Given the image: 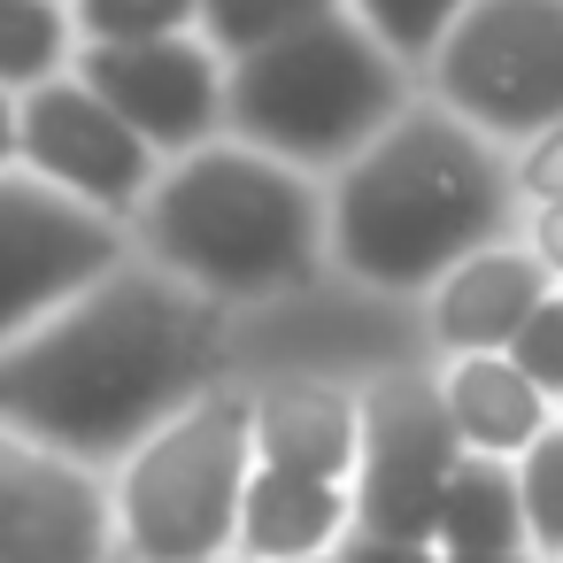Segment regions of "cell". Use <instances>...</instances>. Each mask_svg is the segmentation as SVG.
Wrapping results in <instances>:
<instances>
[{"label":"cell","instance_id":"1","mask_svg":"<svg viewBox=\"0 0 563 563\" xmlns=\"http://www.w3.org/2000/svg\"><path fill=\"white\" fill-rule=\"evenodd\" d=\"M224 347V309L163 263H117L40 332L0 347V417L16 432L101 463L140 455L201 401Z\"/></svg>","mask_w":563,"mask_h":563},{"label":"cell","instance_id":"24","mask_svg":"<svg viewBox=\"0 0 563 563\" xmlns=\"http://www.w3.org/2000/svg\"><path fill=\"white\" fill-rule=\"evenodd\" d=\"M340 563H448V555L440 548H417V540H371V532H355L340 548Z\"/></svg>","mask_w":563,"mask_h":563},{"label":"cell","instance_id":"22","mask_svg":"<svg viewBox=\"0 0 563 563\" xmlns=\"http://www.w3.org/2000/svg\"><path fill=\"white\" fill-rule=\"evenodd\" d=\"M509 363L548 394V401H563V286L532 309V324L517 332V347H509Z\"/></svg>","mask_w":563,"mask_h":563},{"label":"cell","instance_id":"18","mask_svg":"<svg viewBox=\"0 0 563 563\" xmlns=\"http://www.w3.org/2000/svg\"><path fill=\"white\" fill-rule=\"evenodd\" d=\"M63 47H70V24L55 0H0V86L40 93L55 78Z\"/></svg>","mask_w":563,"mask_h":563},{"label":"cell","instance_id":"20","mask_svg":"<svg viewBox=\"0 0 563 563\" xmlns=\"http://www.w3.org/2000/svg\"><path fill=\"white\" fill-rule=\"evenodd\" d=\"M186 24H201V0H78V32L93 47L186 40Z\"/></svg>","mask_w":563,"mask_h":563},{"label":"cell","instance_id":"10","mask_svg":"<svg viewBox=\"0 0 563 563\" xmlns=\"http://www.w3.org/2000/svg\"><path fill=\"white\" fill-rule=\"evenodd\" d=\"M109 517V486L78 455L0 417V563H101Z\"/></svg>","mask_w":563,"mask_h":563},{"label":"cell","instance_id":"4","mask_svg":"<svg viewBox=\"0 0 563 563\" xmlns=\"http://www.w3.org/2000/svg\"><path fill=\"white\" fill-rule=\"evenodd\" d=\"M224 117L247 147L278 163H355L401 117V63L355 16H324L232 63Z\"/></svg>","mask_w":563,"mask_h":563},{"label":"cell","instance_id":"25","mask_svg":"<svg viewBox=\"0 0 563 563\" xmlns=\"http://www.w3.org/2000/svg\"><path fill=\"white\" fill-rule=\"evenodd\" d=\"M532 255L563 278V201H548V209H532Z\"/></svg>","mask_w":563,"mask_h":563},{"label":"cell","instance_id":"7","mask_svg":"<svg viewBox=\"0 0 563 563\" xmlns=\"http://www.w3.org/2000/svg\"><path fill=\"white\" fill-rule=\"evenodd\" d=\"M463 432L432 378H378L363 394V463H355V532L440 548L448 478L463 471Z\"/></svg>","mask_w":563,"mask_h":563},{"label":"cell","instance_id":"23","mask_svg":"<svg viewBox=\"0 0 563 563\" xmlns=\"http://www.w3.org/2000/svg\"><path fill=\"white\" fill-rule=\"evenodd\" d=\"M517 194H525L532 209L563 201V124H555V132H540V140L517 155Z\"/></svg>","mask_w":563,"mask_h":563},{"label":"cell","instance_id":"19","mask_svg":"<svg viewBox=\"0 0 563 563\" xmlns=\"http://www.w3.org/2000/svg\"><path fill=\"white\" fill-rule=\"evenodd\" d=\"M463 16H471V0H355V24H363L394 63L440 55Z\"/></svg>","mask_w":563,"mask_h":563},{"label":"cell","instance_id":"2","mask_svg":"<svg viewBox=\"0 0 563 563\" xmlns=\"http://www.w3.org/2000/svg\"><path fill=\"white\" fill-rule=\"evenodd\" d=\"M517 201V170L494 155L486 132H471L455 109H401L332 194V255L363 286L417 294L440 286L478 247H501Z\"/></svg>","mask_w":563,"mask_h":563},{"label":"cell","instance_id":"28","mask_svg":"<svg viewBox=\"0 0 563 563\" xmlns=\"http://www.w3.org/2000/svg\"><path fill=\"white\" fill-rule=\"evenodd\" d=\"M317 563H324V555H317Z\"/></svg>","mask_w":563,"mask_h":563},{"label":"cell","instance_id":"21","mask_svg":"<svg viewBox=\"0 0 563 563\" xmlns=\"http://www.w3.org/2000/svg\"><path fill=\"white\" fill-rule=\"evenodd\" d=\"M517 494H525L532 555H563V424H548V432L517 455Z\"/></svg>","mask_w":563,"mask_h":563},{"label":"cell","instance_id":"12","mask_svg":"<svg viewBox=\"0 0 563 563\" xmlns=\"http://www.w3.org/2000/svg\"><path fill=\"white\" fill-rule=\"evenodd\" d=\"M548 294H555V271L532 247H478L432 286V340L448 355H509Z\"/></svg>","mask_w":563,"mask_h":563},{"label":"cell","instance_id":"16","mask_svg":"<svg viewBox=\"0 0 563 563\" xmlns=\"http://www.w3.org/2000/svg\"><path fill=\"white\" fill-rule=\"evenodd\" d=\"M440 555H532L525 494L509 463L463 455V471L448 478V509H440Z\"/></svg>","mask_w":563,"mask_h":563},{"label":"cell","instance_id":"26","mask_svg":"<svg viewBox=\"0 0 563 563\" xmlns=\"http://www.w3.org/2000/svg\"><path fill=\"white\" fill-rule=\"evenodd\" d=\"M24 155V101H9V86H0V163Z\"/></svg>","mask_w":563,"mask_h":563},{"label":"cell","instance_id":"11","mask_svg":"<svg viewBox=\"0 0 563 563\" xmlns=\"http://www.w3.org/2000/svg\"><path fill=\"white\" fill-rule=\"evenodd\" d=\"M86 86L147 140L170 155H201L209 124L224 117V70L217 47L201 40H140V47H93L86 55Z\"/></svg>","mask_w":563,"mask_h":563},{"label":"cell","instance_id":"15","mask_svg":"<svg viewBox=\"0 0 563 563\" xmlns=\"http://www.w3.org/2000/svg\"><path fill=\"white\" fill-rule=\"evenodd\" d=\"M440 394H448V417H455L463 448H471V455H494V463L525 455V448L555 424V417H548V394H540L509 355H455V371L440 378Z\"/></svg>","mask_w":563,"mask_h":563},{"label":"cell","instance_id":"8","mask_svg":"<svg viewBox=\"0 0 563 563\" xmlns=\"http://www.w3.org/2000/svg\"><path fill=\"white\" fill-rule=\"evenodd\" d=\"M124 263L117 217L70 201L47 178L0 170V340L40 332L55 309H70L86 286H101Z\"/></svg>","mask_w":563,"mask_h":563},{"label":"cell","instance_id":"17","mask_svg":"<svg viewBox=\"0 0 563 563\" xmlns=\"http://www.w3.org/2000/svg\"><path fill=\"white\" fill-rule=\"evenodd\" d=\"M324 16H340V0H201V32L232 63H247V55H263V47H278Z\"/></svg>","mask_w":563,"mask_h":563},{"label":"cell","instance_id":"9","mask_svg":"<svg viewBox=\"0 0 563 563\" xmlns=\"http://www.w3.org/2000/svg\"><path fill=\"white\" fill-rule=\"evenodd\" d=\"M24 163H32V178L63 186L70 201H86L101 217L147 201V186H155V147L86 78H47L40 93H24Z\"/></svg>","mask_w":563,"mask_h":563},{"label":"cell","instance_id":"14","mask_svg":"<svg viewBox=\"0 0 563 563\" xmlns=\"http://www.w3.org/2000/svg\"><path fill=\"white\" fill-rule=\"evenodd\" d=\"M355 525V494L324 486V478H294V471H263L247 486V517H240V555L247 563H317L340 532Z\"/></svg>","mask_w":563,"mask_h":563},{"label":"cell","instance_id":"6","mask_svg":"<svg viewBox=\"0 0 563 563\" xmlns=\"http://www.w3.org/2000/svg\"><path fill=\"white\" fill-rule=\"evenodd\" d=\"M432 86L471 132L532 147L563 124V0H471L432 55Z\"/></svg>","mask_w":563,"mask_h":563},{"label":"cell","instance_id":"27","mask_svg":"<svg viewBox=\"0 0 563 563\" xmlns=\"http://www.w3.org/2000/svg\"><path fill=\"white\" fill-rule=\"evenodd\" d=\"M448 563H532V555H448Z\"/></svg>","mask_w":563,"mask_h":563},{"label":"cell","instance_id":"5","mask_svg":"<svg viewBox=\"0 0 563 563\" xmlns=\"http://www.w3.org/2000/svg\"><path fill=\"white\" fill-rule=\"evenodd\" d=\"M255 486V394H201L117 478V532L140 563H224Z\"/></svg>","mask_w":563,"mask_h":563},{"label":"cell","instance_id":"13","mask_svg":"<svg viewBox=\"0 0 563 563\" xmlns=\"http://www.w3.org/2000/svg\"><path fill=\"white\" fill-rule=\"evenodd\" d=\"M255 463L347 486V471L363 463V401L340 394V386H324V378H278V386H263L255 394Z\"/></svg>","mask_w":563,"mask_h":563},{"label":"cell","instance_id":"3","mask_svg":"<svg viewBox=\"0 0 563 563\" xmlns=\"http://www.w3.org/2000/svg\"><path fill=\"white\" fill-rule=\"evenodd\" d=\"M147 240H155V263L201 286L209 301L301 286L324 255L309 186L294 178V163L263 147H201L170 178H155Z\"/></svg>","mask_w":563,"mask_h":563}]
</instances>
